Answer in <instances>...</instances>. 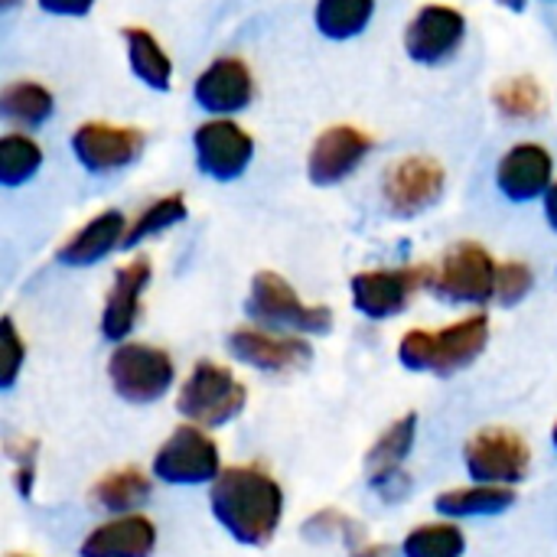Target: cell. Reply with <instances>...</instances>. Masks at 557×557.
Instances as JSON below:
<instances>
[{
    "label": "cell",
    "instance_id": "f1b7e54d",
    "mask_svg": "<svg viewBox=\"0 0 557 557\" xmlns=\"http://www.w3.org/2000/svg\"><path fill=\"white\" fill-rule=\"evenodd\" d=\"M186 212H189V209H186V196H180V193H170V196L150 202V206L127 225V235H124V245H121V248H137L140 242H147V238H153V235H160V232L180 225V222L186 219Z\"/></svg>",
    "mask_w": 557,
    "mask_h": 557
},
{
    "label": "cell",
    "instance_id": "603a6c76",
    "mask_svg": "<svg viewBox=\"0 0 557 557\" xmlns=\"http://www.w3.org/2000/svg\"><path fill=\"white\" fill-rule=\"evenodd\" d=\"M150 493H153V480L137 467H124V470H114V473L101 476L91 486L88 499L98 509L111 512V516H131L140 506H147Z\"/></svg>",
    "mask_w": 557,
    "mask_h": 557
},
{
    "label": "cell",
    "instance_id": "9a60e30c",
    "mask_svg": "<svg viewBox=\"0 0 557 557\" xmlns=\"http://www.w3.org/2000/svg\"><path fill=\"white\" fill-rule=\"evenodd\" d=\"M369 150H372L369 134H362L352 124H333L313 140L307 157V176L313 186H336L359 170Z\"/></svg>",
    "mask_w": 557,
    "mask_h": 557
},
{
    "label": "cell",
    "instance_id": "d4e9b609",
    "mask_svg": "<svg viewBox=\"0 0 557 557\" xmlns=\"http://www.w3.org/2000/svg\"><path fill=\"white\" fill-rule=\"evenodd\" d=\"M55 111V98L39 82H10L0 91V114L20 127H42Z\"/></svg>",
    "mask_w": 557,
    "mask_h": 557
},
{
    "label": "cell",
    "instance_id": "8fae6325",
    "mask_svg": "<svg viewBox=\"0 0 557 557\" xmlns=\"http://www.w3.org/2000/svg\"><path fill=\"white\" fill-rule=\"evenodd\" d=\"M72 153L88 173H114L131 166L144 147L147 134L140 127H124V124H104V121H88L75 127L72 134Z\"/></svg>",
    "mask_w": 557,
    "mask_h": 557
},
{
    "label": "cell",
    "instance_id": "83f0119b",
    "mask_svg": "<svg viewBox=\"0 0 557 557\" xmlns=\"http://www.w3.org/2000/svg\"><path fill=\"white\" fill-rule=\"evenodd\" d=\"M42 166V150L26 134H3L0 137V183L3 186H23L33 180Z\"/></svg>",
    "mask_w": 557,
    "mask_h": 557
},
{
    "label": "cell",
    "instance_id": "30bf717a",
    "mask_svg": "<svg viewBox=\"0 0 557 557\" xmlns=\"http://www.w3.org/2000/svg\"><path fill=\"white\" fill-rule=\"evenodd\" d=\"M444 186H447L444 166L434 157L411 153V157L395 160L385 170L382 196H385V206H388L392 215L414 219V215L428 212L444 196Z\"/></svg>",
    "mask_w": 557,
    "mask_h": 557
},
{
    "label": "cell",
    "instance_id": "7c38bea8",
    "mask_svg": "<svg viewBox=\"0 0 557 557\" xmlns=\"http://www.w3.org/2000/svg\"><path fill=\"white\" fill-rule=\"evenodd\" d=\"M193 147H196V163L209 180L219 183H232L238 180L251 157H255V140L245 127H238L228 117H215L196 127L193 134Z\"/></svg>",
    "mask_w": 557,
    "mask_h": 557
},
{
    "label": "cell",
    "instance_id": "ba28073f",
    "mask_svg": "<svg viewBox=\"0 0 557 557\" xmlns=\"http://www.w3.org/2000/svg\"><path fill=\"white\" fill-rule=\"evenodd\" d=\"M463 467L473 483L519 486L529 476L532 450L525 437L509 428H483L463 444Z\"/></svg>",
    "mask_w": 557,
    "mask_h": 557
},
{
    "label": "cell",
    "instance_id": "d6986e66",
    "mask_svg": "<svg viewBox=\"0 0 557 557\" xmlns=\"http://www.w3.org/2000/svg\"><path fill=\"white\" fill-rule=\"evenodd\" d=\"M418 441V414L408 411L398 421H392L382 437L372 444V450L366 454V473L375 493L392 496L395 499V483H405V463L414 450Z\"/></svg>",
    "mask_w": 557,
    "mask_h": 557
},
{
    "label": "cell",
    "instance_id": "d6a6232c",
    "mask_svg": "<svg viewBox=\"0 0 557 557\" xmlns=\"http://www.w3.org/2000/svg\"><path fill=\"white\" fill-rule=\"evenodd\" d=\"M3 349H7V366H3V379H0V388H13L20 369H23V356H26V346L13 326L10 317H3Z\"/></svg>",
    "mask_w": 557,
    "mask_h": 557
},
{
    "label": "cell",
    "instance_id": "6da1fadb",
    "mask_svg": "<svg viewBox=\"0 0 557 557\" xmlns=\"http://www.w3.org/2000/svg\"><path fill=\"white\" fill-rule=\"evenodd\" d=\"M209 506L215 522L248 548H264L284 519L281 483L251 463L225 467L209 490Z\"/></svg>",
    "mask_w": 557,
    "mask_h": 557
},
{
    "label": "cell",
    "instance_id": "cb8c5ba5",
    "mask_svg": "<svg viewBox=\"0 0 557 557\" xmlns=\"http://www.w3.org/2000/svg\"><path fill=\"white\" fill-rule=\"evenodd\" d=\"M121 39L127 46V62H131V72L153 91H170L173 85V62L170 55L163 52V46L157 42L153 33L140 29V26H124L121 29Z\"/></svg>",
    "mask_w": 557,
    "mask_h": 557
},
{
    "label": "cell",
    "instance_id": "1f68e13d",
    "mask_svg": "<svg viewBox=\"0 0 557 557\" xmlns=\"http://www.w3.org/2000/svg\"><path fill=\"white\" fill-rule=\"evenodd\" d=\"M307 532L313 535H343V539H349V542H359L362 535H366V529L356 522V519H349V516H343V512H336V509H323V512H317L310 522H307Z\"/></svg>",
    "mask_w": 557,
    "mask_h": 557
},
{
    "label": "cell",
    "instance_id": "4316f807",
    "mask_svg": "<svg viewBox=\"0 0 557 557\" xmlns=\"http://www.w3.org/2000/svg\"><path fill=\"white\" fill-rule=\"evenodd\" d=\"M463 552H467V535L454 522L418 525L401 542L405 557H463Z\"/></svg>",
    "mask_w": 557,
    "mask_h": 557
},
{
    "label": "cell",
    "instance_id": "44dd1931",
    "mask_svg": "<svg viewBox=\"0 0 557 557\" xmlns=\"http://www.w3.org/2000/svg\"><path fill=\"white\" fill-rule=\"evenodd\" d=\"M124 235H127V219L124 212L117 209H108V212H98L88 225H82L75 235H69L55 258L69 268H88V264H98L101 258H108L114 248L124 245Z\"/></svg>",
    "mask_w": 557,
    "mask_h": 557
},
{
    "label": "cell",
    "instance_id": "d590c367",
    "mask_svg": "<svg viewBox=\"0 0 557 557\" xmlns=\"http://www.w3.org/2000/svg\"><path fill=\"white\" fill-rule=\"evenodd\" d=\"M545 219H548V225L557 232V183L548 189V196H545Z\"/></svg>",
    "mask_w": 557,
    "mask_h": 557
},
{
    "label": "cell",
    "instance_id": "4dcf8cb0",
    "mask_svg": "<svg viewBox=\"0 0 557 557\" xmlns=\"http://www.w3.org/2000/svg\"><path fill=\"white\" fill-rule=\"evenodd\" d=\"M535 287V274L525 261H503L499 274H496V300L503 307H516L519 300H525Z\"/></svg>",
    "mask_w": 557,
    "mask_h": 557
},
{
    "label": "cell",
    "instance_id": "4fadbf2b",
    "mask_svg": "<svg viewBox=\"0 0 557 557\" xmlns=\"http://www.w3.org/2000/svg\"><path fill=\"white\" fill-rule=\"evenodd\" d=\"M228 352L258 369V372H297L313 362V349L307 339L290 336V333H274V330H258V326H242L228 333Z\"/></svg>",
    "mask_w": 557,
    "mask_h": 557
},
{
    "label": "cell",
    "instance_id": "e575fe53",
    "mask_svg": "<svg viewBox=\"0 0 557 557\" xmlns=\"http://www.w3.org/2000/svg\"><path fill=\"white\" fill-rule=\"evenodd\" d=\"M395 552L388 548V545H382V542H366L362 548H356L349 557H392Z\"/></svg>",
    "mask_w": 557,
    "mask_h": 557
},
{
    "label": "cell",
    "instance_id": "484cf974",
    "mask_svg": "<svg viewBox=\"0 0 557 557\" xmlns=\"http://www.w3.org/2000/svg\"><path fill=\"white\" fill-rule=\"evenodd\" d=\"M372 13H375V0H320L317 29L326 39H352L372 23Z\"/></svg>",
    "mask_w": 557,
    "mask_h": 557
},
{
    "label": "cell",
    "instance_id": "9c48e42d",
    "mask_svg": "<svg viewBox=\"0 0 557 557\" xmlns=\"http://www.w3.org/2000/svg\"><path fill=\"white\" fill-rule=\"evenodd\" d=\"M431 287V268H375L359 271L349 281L352 307L366 320H392L408 310V304L418 297V290Z\"/></svg>",
    "mask_w": 557,
    "mask_h": 557
},
{
    "label": "cell",
    "instance_id": "52a82bcc",
    "mask_svg": "<svg viewBox=\"0 0 557 557\" xmlns=\"http://www.w3.org/2000/svg\"><path fill=\"white\" fill-rule=\"evenodd\" d=\"M108 379L117 398L131 405H153L173 388L176 366L166 349L147 343H117L108 359Z\"/></svg>",
    "mask_w": 557,
    "mask_h": 557
},
{
    "label": "cell",
    "instance_id": "f35d334b",
    "mask_svg": "<svg viewBox=\"0 0 557 557\" xmlns=\"http://www.w3.org/2000/svg\"><path fill=\"white\" fill-rule=\"evenodd\" d=\"M552 444H555V450H557V421H555V431H552Z\"/></svg>",
    "mask_w": 557,
    "mask_h": 557
},
{
    "label": "cell",
    "instance_id": "74e56055",
    "mask_svg": "<svg viewBox=\"0 0 557 557\" xmlns=\"http://www.w3.org/2000/svg\"><path fill=\"white\" fill-rule=\"evenodd\" d=\"M16 3H20V0H0V7H3V10H13Z\"/></svg>",
    "mask_w": 557,
    "mask_h": 557
},
{
    "label": "cell",
    "instance_id": "5bb4252c",
    "mask_svg": "<svg viewBox=\"0 0 557 557\" xmlns=\"http://www.w3.org/2000/svg\"><path fill=\"white\" fill-rule=\"evenodd\" d=\"M463 36H467V20L460 10L447 3H428L411 16L405 29V52L421 65H437L460 49Z\"/></svg>",
    "mask_w": 557,
    "mask_h": 557
},
{
    "label": "cell",
    "instance_id": "3957f363",
    "mask_svg": "<svg viewBox=\"0 0 557 557\" xmlns=\"http://www.w3.org/2000/svg\"><path fill=\"white\" fill-rule=\"evenodd\" d=\"M245 310L255 323L274 333L326 336L333 330V310L323 304H304L300 294L274 271H258L251 277Z\"/></svg>",
    "mask_w": 557,
    "mask_h": 557
},
{
    "label": "cell",
    "instance_id": "2e32d148",
    "mask_svg": "<svg viewBox=\"0 0 557 557\" xmlns=\"http://www.w3.org/2000/svg\"><path fill=\"white\" fill-rule=\"evenodd\" d=\"M193 98L199 101V108H206L209 114H219V117L245 111L255 98L251 69L235 55H222L199 72V78L193 85Z\"/></svg>",
    "mask_w": 557,
    "mask_h": 557
},
{
    "label": "cell",
    "instance_id": "ffe728a7",
    "mask_svg": "<svg viewBox=\"0 0 557 557\" xmlns=\"http://www.w3.org/2000/svg\"><path fill=\"white\" fill-rule=\"evenodd\" d=\"M153 548H157V525L147 516L131 512L95 525L85 535L78 557H150Z\"/></svg>",
    "mask_w": 557,
    "mask_h": 557
},
{
    "label": "cell",
    "instance_id": "e0dca14e",
    "mask_svg": "<svg viewBox=\"0 0 557 557\" xmlns=\"http://www.w3.org/2000/svg\"><path fill=\"white\" fill-rule=\"evenodd\" d=\"M153 277V264L150 258H131L127 264H121L114 271L104 310H101V336L111 343H124L131 336V330L137 326L140 317V300L144 290Z\"/></svg>",
    "mask_w": 557,
    "mask_h": 557
},
{
    "label": "cell",
    "instance_id": "8992f818",
    "mask_svg": "<svg viewBox=\"0 0 557 557\" xmlns=\"http://www.w3.org/2000/svg\"><path fill=\"white\" fill-rule=\"evenodd\" d=\"M496 258L480 242H457L437 268H431V287L450 304H490L496 300Z\"/></svg>",
    "mask_w": 557,
    "mask_h": 557
},
{
    "label": "cell",
    "instance_id": "7a4b0ae2",
    "mask_svg": "<svg viewBox=\"0 0 557 557\" xmlns=\"http://www.w3.org/2000/svg\"><path fill=\"white\" fill-rule=\"evenodd\" d=\"M490 346V317L473 313L447 330H408L398 343V362L408 372H434L441 379L473 366Z\"/></svg>",
    "mask_w": 557,
    "mask_h": 557
},
{
    "label": "cell",
    "instance_id": "f546056e",
    "mask_svg": "<svg viewBox=\"0 0 557 557\" xmlns=\"http://www.w3.org/2000/svg\"><path fill=\"white\" fill-rule=\"evenodd\" d=\"M493 101L496 108L512 117V121H535L542 111H545V95H542V85L532 78V75H516V78H506L493 88Z\"/></svg>",
    "mask_w": 557,
    "mask_h": 557
},
{
    "label": "cell",
    "instance_id": "7402d4cb",
    "mask_svg": "<svg viewBox=\"0 0 557 557\" xmlns=\"http://www.w3.org/2000/svg\"><path fill=\"white\" fill-rule=\"evenodd\" d=\"M516 506V486H457L434 499V509L444 519H483V516H503Z\"/></svg>",
    "mask_w": 557,
    "mask_h": 557
},
{
    "label": "cell",
    "instance_id": "5b68a950",
    "mask_svg": "<svg viewBox=\"0 0 557 557\" xmlns=\"http://www.w3.org/2000/svg\"><path fill=\"white\" fill-rule=\"evenodd\" d=\"M150 473H153V480H160L166 486H202V483L212 486L222 473L219 444L209 437L206 428L180 424L157 447Z\"/></svg>",
    "mask_w": 557,
    "mask_h": 557
},
{
    "label": "cell",
    "instance_id": "8d00e7d4",
    "mask_svg": "<svg viewBox=\"0 0 557 557\" xmlns=\"http://www.w3.org/2000/svg\"><path fill=\"white\" fill-rule=\"evenodd\" d=\"M496 3H503V7H506V10H512V13H522L529 0H496Z\"/></svg>",
    "mask_w": 557,
    "mask_h": 557
},
{
    "label": "cell",
    "instance_id": "836d02e7",
    "mask_svg": "<svg viewBox=\"0 0 557 557\" xmlns=\"http://www.w3.org/2000/svg\"><path fill=\"white\" fill-rule=\"evenodd\" d=\"M95 7V0H39V10L52 16H85Z\"/></svg>",
    "mask_w": 557,
    "mask_h": 557
},
{
    "label": "cell",
    "instance_id": "277c9868",
    "mask_svg": "<svg viewBox=\"0 0 557 557\" xmlns=\"http://www.w3.org/2000/svg\"><path fill=\"white\" fill-rule=\"evenodd\" d=\"M245 405H248L245 382H238L232 369L212 359L196 362L176 395V411L186 418V424L209 428V431L232 424L245 411Z\"/></svg>",
    "mask_w": 557,
    "mask_h": 557
},
{
    "label": "cell",
    "instance_id": "ab89813d",
    "mask_svg": "<svg viewBox=\"0 0 557 557\" xmlns=\"http://www.w3.org/2000/svg\"><path fill=\"white\" fill-rule=\"evenodd\" d=\"M10 557H20V555H10Z\"/></svg>",
    "mask_w": 557,
    "mask_h": 557
},
{
    "label": "cell",
    "instance_id": "ac0fdd59",
    "mask_svg": "<svg viewBox=\"0 0 557 557\" xmlns=\"http://www.w3.org/2000/svg\"><path fill=\"white\" fill-rule=\"evenodd\" d=\"M555 160L542 144H516L496 166V186L512 202H532L555 186Z\"/></svg>",
    "mask_w": 557,
    "mask_h": 557
}]
</instances>
